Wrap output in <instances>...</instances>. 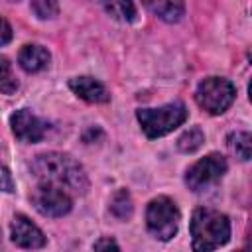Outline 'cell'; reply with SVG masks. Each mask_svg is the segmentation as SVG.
I'll return each instance as SVG.
<instances>
[{
	"instance_id": "obj_13",
	"label": "cell",
	"mask_w": 252,
	"mask_h": 252,
	"mask_svg": "<svg viewBox=\"0 0 252 252\" xmlns=\"http://www.w3.org/2000/svg\"><path fill=\"white\" fill-rule=\"evenodd\" d=\"M205 142V136H203V130L201 128H189L187 132H183L177 140V148L183 152V154H193L197 152Z\"/></svg>"
},
{
	"instance_id": "obj_10",
	"label": "cell",
	"mask_w": 252,
	"mask_h": 252,
	"mask_svg": "<svg viewBox=\"0 0 252 252\" xmlns=\"http://www.w3.org/2000/svg\"><path fill=\"white\" fill-rule=\"evenodd\" d=\"M69 87L77 96L87 102H108L110 98L106 87L93 77H75L69 81Z\"/></svg>"
},
{
	"instance_id": "obj_1",
	"label": "cell",
	"mask_w": 252,
	"mask_h": 252,
	"mask_svg": "<svg viewBox=\"0 0 252 252\" xmlns=\"http://www.w3.org/2000/svg\"><path fill=\"white\" fill-rule=\"evenodd\" d=\"M32 171L43 185H53L61 191L67 189L73 193H85L89 187L83 165L65 154L51 152L37 156L32 163Z\"/></svg>"
},
{
	"instance_id": "obj_12",
	"label": "cell",
	"mask_w": 252,
	"mask_h": 252,
	"mask_svg": "<svg viewBox=\"0 0 252 252\" xmlns=\"http://www.w3.org/2000/svg\"><path fill=\"white\" fill-rule=\"evenodd\" d=\"M148 6L156 16H159L165 22H177L185 12V6L181 2H156Z\"/></svg>"
},
{
	"instance_id": "obj_18",
	"label": "cell",
	"mask_w": 252,
	"mask_h": 252,
	"mask_svg": "<svg viewBox=\"0 0 252 252\" xmlns=\"http://www.w3.org/2000/svg\"><path fill=\"white\" fill-rule=\"evenodd\" d=\"M32 10L35 12L37 18H53L57 16L59 12V6L57 2H51V0H39V2H32Z\"/></svg>"
},
{
	"instance_id": "obj_2",
	"label": "cell",
	"mask_w": 252,
	"mask_h": 252,
	"mask_svg": "<svg viewBox=\"0 0 252 252\" xmlns=\"http://www.w3.org/2000/svg\"><path fill=\"white\" fill-rule=\"evenodd\" d=\"M193 252H213L228 242L230 222L226 215L215 209H197L191 217Z\"/></svg>"
},
{
	"instance_id": "obj_9",
	"label": "cell",
	"mask_w": 252,
	"mask_h": 252,
	"mask_svg": "<svg viewBox=\"0 0 252 252\" xmlns=\"http://www.w3.org/2000/svg\"><path fill=\"white\" fill-rule=\"evenodd\" d=\"M12 240L20 248H41L45 244L43 232L24 215H16L12 220Z\"/></svg>"
},
{
	"instance_id": "obj_23",
	"label": "cell",
	"mask_w": 252,
	"mask_h": 252,
	"mask_svg": "<svg viewBox=\"0 0 252 252\" xmlns=\"http://www.w3.org/2000/svg\"><path fill=\"white\" fill-rule=\"evenodd\" d=\"M0 244H2V238H0Z\"/></svg>"
},
{
	"instance_id": "obj_4",
	"label": "cell",
	"mask_w": 252,
	"mask_h": 252,
	"mask_svg": "<svg viewBox=\"0 0 252 252\" xmlns=\"http://www.w3.org/2000/svg\"><path fill=\"white\" fill-rule=\"evenodd\" d=\"M146 224L156 238L169 240L175 236L179 226V209L169 197H156L148 205Z\"/></svg>"
},
{
	"instance_id": "obj_14",
	"label": "cell",
	"mask_w": 252,
	"mask_h": 252,
	"mask_svg": "<svg viewBox=\"0 0 252 252\" xmlns=\"http://www.w3.org/2000/svg\"><path fill=\"white\" fill-rule=\"evenodd\" d=\"M228 144H230L232 152L240 159H244V161L250 159V154H252V138H250L248 132H234V134H230Z\"/></svg>"
},
{
	"instance_id": "obj_21",
	"label": "cell",
	"mask_w": 252,
	"mask_h": 252,
	"mask_svg": "<svg viewBox=\"0 0 252 252\" xmlns=\"http://www.w3.org/2000/svg\"><path fill=\"white\" fill-rule=\"evenodd\" d=\"M12 39V28L10 24L0 16V45H6Z\"/></svg>"
},
{
	"instance_id": "obj_3",
	"label": "cell",
	"mask_w": 252,
	"mask_h": 252,
	"mask_svg": "<svg viewBox=\"0 0 252 252\" xmlns=\"http://www.w3.org/2000/svg\"><path fill=\"white\" fill-rule=\"evenodd\" d=\"M138 122L148 138H159L181 126L187 118V108L183 102L175 100L159 108H140L136 112Z\"/></svg>"
},
{
	"instance_id": "obj_17",
	"label": "cell",
	"mask_w": 252,
	"mask_h": 252,
	"mask_svg": "<svg viewBox=\"0 0 252 252\" xmlns=\"http://www.w3.org/2000/svg\"><path fill=\"white\" fill-rule=\"evenodd\" d=\"M104 10L112 18L122 20V22H132L134 16H136V10H134L132 2H110V4H104Z\"/></svg>"
},
{
	"instance_id": "obj_11",
	"label": "cell",
	"mask_w": 252,
	"mask_h": 252,
	"mask_svg": "<svg viewBox=\"0 0 252 252\" xmlns=\"http://www.w3.org/2000/svg\"><path fill=\"white\" fill-rule=\"evenodd\" d=\"M18 61L22 69H26L28 73H35V71H41L49 63V51L41 45H24L20 49Z\"/></svg>"
},
{
	"instance_id": "obj_6",
	"label": "cell",
	"mask_w": 252,
	"mask_h": 252,
	"mask_svg": "<svg viewBox=\"0 0 252 252\" xmlns=\"http://www.w3.org/2000/svg\"><path fill=\"white\" fill-rule=\"evenodd\" d=\"M224 171H226V159L220 154H211L187 169L185 183L193 191H203L209 185L217 183L224 175Z\"/></svg>"
},
{
	"instance_id": "obj_16",
	"label": "cell",
	"mask_w": 252,
	"mask_h": 252,
	"mask_svg": "<svg viewBox=\"0 0 252 252\" xmlns=\"http://www.w3.org/2000/svg\"><path fill=\"white\" fill-rule=\"evenodd\" d=\"M16 89H18V81L12 71V65L6 57H0V93L12 94L16 93Z\"/></svg>"
},
{
	"instance_id": "obj_20",
	"label": "cell",
	"mask_w": 252,
	"mask_h": 252,
	"mask_svg": "<svg viewBox=\"0 0 252 252\" xmlns=\"http://www.w3.org/2000/svg\"><path fill=\"white\" fill-rule=\"evenodd\" d=\"M0 191H6V193H12V191H14L12 173H10L8 167H4L2 163H0Z\"/></svg>"
},
{
	"instance_id": "obj_5",
	"label": "cell",
	"mask_w": 252,
	"mask_h": 252,
	"mask_svg": "<svg viewBox=\"0 0 252 252\" xmlns=\"http://www.w3.org/2000/svg\"><path fill=\"white\" fill-rule=\"evenodd\" d=\"M234 96H236L234 85L228 79H220V77L205 79L195 93L197 104L211 114H222L232 104Z\"/></svg>"
},
{
	"instance_id": "obj_22",
	"label": "cell",
	"mask_w": 252,
	"mask_h": 252,
	"mask_svg": "<svg viewBox=\"0 0 252 252\" xmlns=\"http://www.w3.org/2000/svg\"><path fill=\"white\" fill-rule=\"evenodd\" d=\"M240 252H248V248H244V250H240Z\"/></svg>"
},
{
	"instance_id": "obj_7",
	"label": "cell",
	"mask_w": 252,
	"mask_h": 252,
	"mask_svg": "<svg viewBox=\"0 0 252 252\" xmlns=\"http://www.w3.org/2000/svg\"><path fill=\"white\" fill-rule=\"evenodd\" d=\"M32 203L45 217H63L71 211V197L53 185H39L32 193Z\"/></svg>"
},
{
	"instance_id": "obj_8",
	"label": "cell",
	"mask_w": 252,
	"mask_h": 252,
	"mask_svg": "<svg viewBox=\"0 0 252 252\" xmlns=\"http://www.w3.org/2000/svg\"><path fill=\"white\" fill-rule=\"evenodd\" d=\"M10 124H12V130H14L16 138L22 140V142H30V144L39 142L47 132V124L26 108L16 110L10 116Z\"/></svg>"
},
{
	"instance_id": "obj_19",
	"label": "cell",
	"mask_w": 252,
	"mask_h": 252,
	"mask_svg": "<svg viewBox=\"0 0 252 252\" xmlns=\"http://www.w3.org/2000/svg\"><path fill=\"white\" fill-rule=\"evenodd\" d=\"M94 252H120V248H118V244H116L114 238L102 236V238H98L94 242Z\"/></svg>"
},
{
	"instance_id": "obj_15",
	"label": "cell",
	"mask_w": 252,
	"mask_h": 252,
	"mask_svg": "<svg viewBox=\"0 0 252 252\" xmlns=\"http://www.w3.org/2000/svg\"><path fill=\"white\" fill-rule=\"evenodd\" d=\"M132 199H130V193L128 191H124V189H120L118 193H114V197H112V201H110V211H112V215L114 217H118V219H128L130 215H132Z\"/></svg>"
}]
</instances>
